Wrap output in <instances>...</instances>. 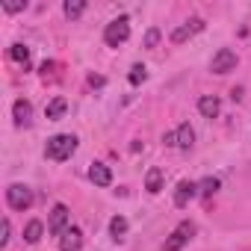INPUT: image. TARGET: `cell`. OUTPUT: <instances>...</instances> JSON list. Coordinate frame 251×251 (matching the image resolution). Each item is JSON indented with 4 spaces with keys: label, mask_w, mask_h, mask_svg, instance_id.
I'll list each match as a JSON object with an SVG mask.
<instances>
[{
    "label": "cell",
    "mask_w": 251,
    "mask_h": 251,
    "mask_svg": "<svg viewBox=\"0 0 251 251\" xmlns=\"http://www.w3.org/2000/svg\"><path fill=\"white\" fill-rule=\"evenodd\" d=\"M192 142H195V133H192V127L189 124H180L177 127V148H192Z\"/></svg>",
    "instance_id": "obj_15"
},
{
    "label": "cell",
    "mask_w": 251,
    "mask_h": 251,
    "mask_svg": "<svg viewBox=\"0 0 251 251\" xmlns=\"http://www.w3.org/2000/svg\"><path fill=\"white\" fill-rule=\"evenodd\" d=\"M127 80H130L133 86L145 83V80H148V68H145V65H133V68H130V74H127Z\"/></svg>",
    "instance_id": "obj_20"
},
{
    "label": "cell",
    "mask_w": 251,
    "mask_h": 251,
    "mask_svg": "<svg viewBox=\"0 0 251 251\" xmlns=\"http://www.w3.org/2000/svg\"><path fill=\"white\" fill-rule=\"evenodd\" d=\"M195 195H198V186L192 180H180L177 189H175V207H186Z\"/></svg>",
    "instance_id": "obj_7"
},
{
    "label": "cell",
    "mask_w": 251,
    "mask_h": 251,
    "mask_svg": "<svg viewBox=\"0 0 251 251\" xmlns=\"http://www.w3.org/2000/svg\"><path fill=\"white\" fill-rule=\"evenodd\" d=\"M24 6H27V3H15V0H6V3H3V9H6V12H21Z\"/></svg>",
    "instance_id": "obj_24"
},
{
    "label": "cell",
    "mask_w": 251,
    "mask_h": 251,
    "mask_svg": "<svg viewBox=\"0 0 251 251\" xmlns=\"http://www.w3.org/2000/svg\"><path fill=\"white\" fill-rule=\"evenodd\" d=\"M68 216H71V213H68V207H65V204H56V207L50 210V222H48V230H50L53 236H62V233L68 230V227H65V225H68Z\"/></svg>",
    "instance_id": "obj_6"
},
{
    "label": "cell",
    "mask_w": 251,
    "mask_h": 251,
    "mask_svg": "<svg viewBox=\"0 0 251 251\" xmlns=\"http://www.w3.org/2000/svg\"><path fill=\"white\" fill-rule=\"evenodd\" d=\"M65 109H68V100H65V98H53V100L45 106V115H48V121H56V118H62Z\"/></svg>",
    "instance_id": "obj_13"
},
{
    "label": "cell",
    "mask_w": 251,
    "mask_h": 251,
    "mask_svg": "<svg viewBox=\"0 0 251 251\" xmlns=\"http://www.w3.org/2000/svg\"><path fill=\"white\" fill-rule=\"evenodd\" d=\"M192 233H195V225H192V222H180L177 230L166 239V251H180V248L192 239Z\"/></svg>",
    "instance_id": "obj_5"
},
{
    "label": "cell",
    "mask_w": 251,
    "mask_h": 251,
    "mask_svg": "<svg viewBox=\"0 0 251 251\" xmlns=\"http://www.w3.org/2000/svg\"><path fill=\"white\" fill-rule=\"evenodd\" d=\"M216 189H219V180H216V177H204V180L198 183V195H204V198H210Z\"/></svg>",
    "instance_id": "obj_21"
},
{
    "label": "cell",
    "mask_w": 251,
    "mask_h": 251,
    "mask_svg": "<svg viewBox=\"0 0 251 251\" xmlns=\"http://www.w3.org/2000/svg\"><path fill=\"white\" fill-rule=\"evenodd\" d=\"M89 177H92L95 186H109V183H112V172H109L106 166H100V163H95V166L89 169Z\"/></svg>",
    "instance_id": "obj_10"
},
{
    "label": "cell",
    "mask_w": 251,
    "mask_h": 251,
    "mask_svg": "<svg viewBox=\"0 0 251 251\" xmlns=\"http://www.w3.org/2000/svg\"><path fill=\"white\" fill-rule=\"evenodd\" d=\"M157 42H160V30L151 27V30L145 33V48H157Z\"/></svg>",
    "instance_id": "obj_22"
},
{
    "label": "cell",
    "mask_w": 251,
    "mask_h": 251,
    "mask_svg": "<svg viewBox=\"0 0 251 251\" xmlns=\"http://www.w3.org/2000/svg\"><path fill=\"white\" fill-rule=\"evenodd\" d=\"M62 9H65L68 18H80V15L86 12V3H83V0H65V6H62Z\"/></svg>",
    "instance_id": "obj_16"
},
{
    "label": "cell",
    "mask_w": 251,
    "mask_h": 251,
    "mask_svg": "<svg viewBox=\"0 0 251 251\" xmlns=\"http://www.w3.org/2000/svg\"><path fill=\"white\" fill-rule=\"evenodd\" d=\"M12 112H15V124L21 127V124H30V115H33V106H30V100H15V106H12Z\"/></svg>",
    "instance_id": "obj_11"
},
{
    "label": "cell",
    "mask_w": 251,
    "mask_h": 251,
    "mask_svg": "<svg viewBox=\"0 0 251 251\" xmlns=\"http://www.w3.org/2000/svg\"><path fill=\"white\" fill-rule=\"evenodd\" d=\"M201 30H204V21H201V18H192L189 24H183V27H177V30L172 33V42L180 45V42H186L192 33H201Z\"/></svg>",
    "instance_id": "obj_9"
},
{
    "label": "cell",
    "mask_w": 251,
    "mask_h": 251,
    "mask_svg": "<svg viewBox=\"0 0 251 251\" xmlns=\"http://www.w3.org/2000/svg\"><path fill=\"white\" fill-rule=\"evenodd\" d=\"M236 53L230 50V48H219L216 50V56H213V62H210V71L213 74H227V71H233L236 68Z\"/></svg>",
    "instance_id": "obj_4"
},
{
    "label": "cell",
    "mask_w": 251,
    "mask_h": 251,
    "mask_svg": "<svg viewBox=\"0 0 251 251\" xmlns=\"http://www.w3.org/2000/svg\"><path fill=\"white\" fill-rule=\"evenodd\" d=\"M74 151H77V139H74L71 133H59V136L48 139L45 157H48V160H53V163H62V160H68Z\"/></svg>",
    "instance_id": "obj_1"
},
{
    "label": "cell",
    "mask_w": 251,
    "mask_h": 251,
    "mask_svg": "<svg viewBox=\"0 0 251 251\" xmlns=\"http://www.w3.org/2000/svg\"><path fill=\"white\" fill-rule=\"evenodd\" d=\"M127 36H130V21H127V15L115 18V21H112V24H106V30H103V42H106L109 48L124 45V42H127Z\"/></svg>",
    "instance_id": "obj_2"
},
{
    "label": "cell",
    "mask_w": 251,
    "mask_h": 251,
    "mask_svg": "<svg viewBox=\"0 0 251 251\" xmlns=\"http://www.w3.org/2000/svg\"><path fill=\"white\" fill-rule=\"evenodd\" d=\"M9 56H12L15 62H24V65H27V59H30V48H27V45H12V48H9Z\"/></svg>",
    "instance_id": "obj_19"
},
{
    "label": "cell",
    "mask_w": 251,
    "mask_h": 251,
    "mask_svg": "<svg viewBox=\"0 0 251 251\" xmlns=\"http://www.w3.org/2000/svg\"><path fill=\"white\" fill-rule=\"evenodd\" d=\"M6 201H9L12 210H27V207L33 204V189L24 186V183H12V186L6 189Z\"/></svg>",
    "instance_id": "obj_3"
},
{
    "label": "cell",
    "mask_w": 251,
    "mask_h": 251,
    "mask_svg": "<svg viewBox=\"0 0 251 251\" xmlns=\"http://www.w3.org/2000/svg\"><path fill=\"white\" fill-rule=\"evenodd\" d=\"M145 189H148L151 195H157V192L163 189V172H160V169H151V172L145 175Z\"/></svg>",
    "instance_id": "obj_14"
},
{
    "label": "cell",
    "mask_w": 251,
    "mask_h": 251,
    "mask_svg": "<svg viewBox=\"0 0 251 251\" xmlns=\"http://www.w3.org/2000/svg\"><path fill=\"white\" fill-rule=\"evenodd\" d=\"M163 142H166L169 148H175V145H177V133H166V136H163Z\"/></svg>",
    "instance_id": "obj_26"
},
{
    "label": "cell",
    "mask_w": 251,
    "mask_h": 251,
    "mask_svg": "<svg viewBox=\"0 0 251 251\" xmlns=\"http://www.w3.org/2000/svg\"><path fill=\"white\" fill-rule=\"evenodd\" d=\"M80 245H83L80 227H68V230L59 236V251H80Z\"/></svg>",
    "instance_id": "obj_8"
},
{
    "label": "cell",
    "mask_w": 251,
    "mask_h": 251,
    "mask_svg": "<svg viewBox=\"0 0 251 251\" xmlns=\"http://www.w3.org/2000/svg\"><path fill=\"white\" fill-rule=\"evenodd\" d=\"M9 233H12V225H9V219H3V227H0V245H9Z\"/></svg>",
    "instance_id": "obj_23"
},
{
    "label": "cell",
    "mask_w": 251,
    "mask_h": 251,
    "mask_svg": "<svg viewBox=\"0 0 251 251\" xmlns=\"http://www.w3.org/2000/svg\"><path fill=\"white\" fill-rule=\"evenodd\" d=\"M198 109H201L204 118H216V115H219V98H213V95L198 98Z\"/></svg>",
    "instance_id": "obj_12"
},
{
    "label": "cell",
    "mask_w": 251,
    "mask_h": 251,
    "mask_svg": "<svg viewBox=\"0 0 251 251\" xmlns=\"http://www.w3.org/2000/svg\"><path fill=\"white\" fill-rule=\"evenodd\" d=\"M109 233H112L115 239H121L124 233H127V219H124V216H115V219L109 222Z\"/></svg>",
    "instance_id": "obj_18"
},
{
    "label": "cell",
    "mask_w": 251,
    "mask_h": 251,
    "mask_svg": "<svg viewBox=\"0 0 251 251\" xmlns=\"http://www.w3.org/2000/svg\"><path fill=\"white\" fill-rule=\"evenodd\" d=\"M42 230H45V227H42V222H36V219H33V222L24 227V239H27V242H39V239H42Z\"/></svg>",
    "instance_id": "obj_17"
},
{
    "label": "cell",
    "mask_w": 251,
    "mask_h": 251,
    "mask_svg": "<svg viewBox=\"0 0 251 251\" xmlns=\"http://www.w3.org/2000/svg\"><path fill=\"white\" fill-rule=\"evenodd\" d=\"M103 83H106V80H103L100 74H92V77H89V86H95V89H100Z\"/></svg>",
    "instance_id": "obj_25"
}]
</instances>
